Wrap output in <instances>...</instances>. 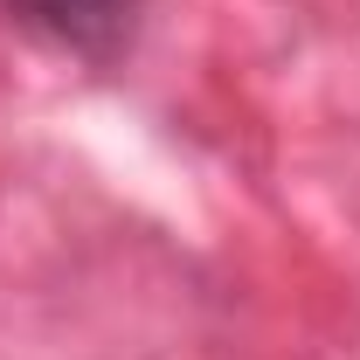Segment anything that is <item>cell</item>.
I'll use <instances>...</instances> for the list:
<instances>
[{
  "label": "cell",
  "instance_id": "cell-1",
  "mask_svg": "<svg viewBox=\"0 0 360 360\" xmlns=\"http://www.w3.org/2000/svg\"><path fill=\"white\" fill-rule=\"evenodd\" d=\"M0 7L63 49H104L125 21V0H0Z\"/></svg>",
  "mask_w": 360,
  "mask_h": 360
}]
</instances>
